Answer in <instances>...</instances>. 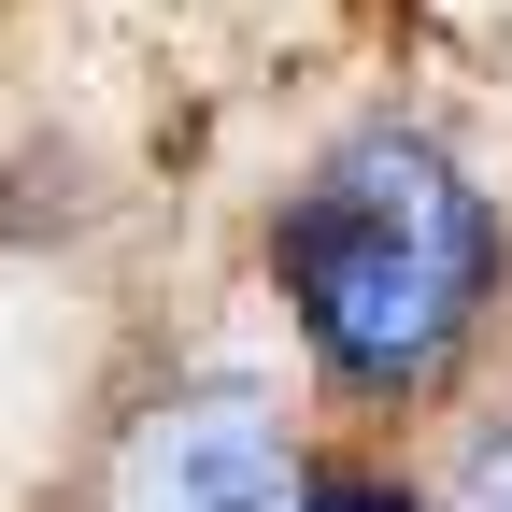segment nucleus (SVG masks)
I'll return each mask as SVG.
<instances>
[{"instance_id":"nucleus-1","label":"nucleus","mask_w":512,"mask_h":512,"mask_svg":"<svg viewBox=\"0 0 512 512\" xmlns=\"http://www.w3.org/2000/svg\"><path fill=\"white\" fill-rule=\"evenodd\" d=\"M271 285H285V328H299L313 384H342L356 413H413L498 328L512 214L427 114H356L285 171Z\"/></svg>"},{"instance_id":"nucleus-2","label":"nucleus","mask_w":512,"mask_h":512,"mask_svg":"<svg viewBox=\"0 0 512 512\" xmlns=\"http://www.w3.org/2000/svg\"><path fill=\"white\" fill-rule=\"evenodd\" d=\"M299 498V427L256 384H171L114 456V512H285Z\"/></svg>"},{"instance_id":"nucleus-3","label":"nucleus","mask_w":512,"mask_h":512,"mask_svg":"<svg viewBox=\"0 0 512 512\" xmlns=\"http://www.w3.org/2000/svg\"><path fill=\"white\" fill-rule=\"evenodd\" d=\"M285 512H427L399 470H299V498Z\"/></svg>"},{"instance_id":"nucleus-4","label":"nucleus","mask_w":512,"mask_h":512,"mask_svg":"<svg viewBox=\"0 0 512 512\" xmlns=\"http://www.w3.org/2000/svg\"><path fill=\"white\" fill-rule=\"evenodd\" d=\"M456 512H512V427L470 441V470H456Z\"/></svg>"}]
</instances>
